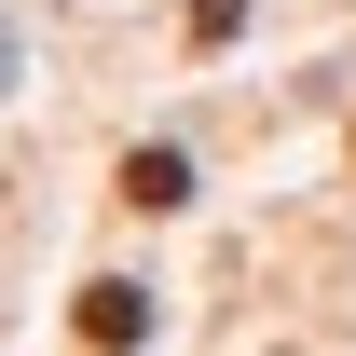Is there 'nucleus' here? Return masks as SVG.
<instances>
[{
    "label": "nucleus",
    "instance_id": "f257e3e1",
    "mask_svg": "<svg viewBox=\"0 0 356 356\" xmlns=\"http://www.w3.org/2000/svg\"><path fill=\"white\" fill-rule=\"evenodd\" d=\"M69 329H83V343H110V356H124V343H151V288H124V274H96L83 302H69Z\"/></svg>",
    "mask_w": 356,
    "mask_h": 356
},
{
    "label": "nucleus",
    "instance_id": "f03ea898",
    "mask_svg": "<svg viewBox=\"0 0 356 356\" xmlns=\"http://www.w3.org/2000/svg\"><path fill=\"white\" fill-rule=\"evenodd\" d=\"M178 192H192V165H178V151H124V206H137V220H165Z\"/></svg>",
    "mask_w": 356,
    "mask_h": 356
},
{
    "label": "nucleus",
    "instance_id": "7ed1b4c3",
    "mask_svg": "<svg viewBox=\"0 0 356 356\" xmlns=\"http://www.w3.org/2000/svg\"><path fill=\"white\" fill-rule=\"evenodd\" d=\"M247 28V0H192V42H233Z\"/></svg>",
    "mask_w": 356,
    "mask_h": 356
}]
</instances>
